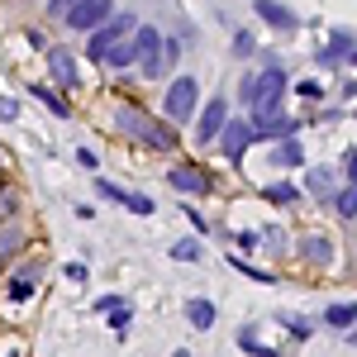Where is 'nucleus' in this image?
Returning <instances> with one entry per match:
<instances>
[{
  "label": "nucleus",
  "mask_w": 357,
  "mask_h": 357,
  "mask_svg": "<svg viewBox=\"0 0 357 357\" xmlns=\"http://www.w3.org/2000/svg\"><path fill=\"white\" fill-rule=\"evenodd\" d=\"M96 191L105 195V200H114V205H124V200H129V191H119L114 181H105V176H96Z\"/></svg>",
  "instance_id": "nucleus-25"
},
{
  "label": "nucleus",
  "mask_w": 357,
  "mask_h": 357,
  "mask_svg": "<svg viewBox=\"0 0 357 357\" xmlns=\"http://www.w3.org/2000/svg\"><path fill=\"white\" fill-rule=\"evenodd\" d=\"M0 167H5V153H0Z\"/></svg>",
  "instance_id": "nucleus-41"
},
{
  "label": "nucleus",
  "mask_w": 357,
  "mask_h": 357,
  "mask_svg": "<svg viewBox=\"0 0 357 357\" xmlns=\"http://www.w3.org/2000/svg\"><path fill=\"white\" fill-rule=\"evenodd\" d=\"M348 343H357V329H353V333H348Z\"/></svg>",
  "instance_id": "nucleus-40"
},
{
  "label": "nucleus",
  "mask_w": 357,
  "mask_h": 357,
  "mask_svg": "<svg viewBox=\"0 0 357 357\" xmlns=\"http://www.w3.org/2000/svg\"><path fill=\"white\" fill-rule=\"evenodd\" d=\"M343 53H353V38H348V33L338 29V33H333V43L324 48V53H319V67H333V62H338Z\"/></svg>",
  "instance_id": "nucleus-15"
},
{
  "label": "nucleus",
  "mask_w": 357,
  "mask_h": 357,
  "mask_svg": "<svg viewBox=\"0 0 357 357\" xmlns=\"http://www.w3.org/2000/svg\"><path fill=\"white\" fill-rule=\"evenodd\" d=\"M343 172H348V181H357V148L343 153Z\"/></svg>",
  "instance_id": "nucleus-31"
},
{
  "label": "nucleus",
  "mask_w": 357,
  "mask_h": 357,
  "mask_svg": "<svg viewBox=\"0 0 357 357\" xmlns=\"http://www.w3.org/2000/svg\"><path fill=\"white\" fill-rule=\"evenodd\" d=\"M305 181H310V191H314V195H329L333 191V172H329V167H310Z\"/></svg>",
  "instance_id": "nucleus-18"
},
{
  "label": "nucleus",
  "mask_w": 357,
  "mask_h": 357,
  "mask_svg": "<svg viewBox=\"0 0 357 357\" xmlns=\"http://www.w3.org/2000/svg\"><path fill=\"white\" fill-rule=\"evenodd\" d=\"M124 210H134V215H153L158 205H153V195H138V191H129V200H124Z\"/></svg>",
  "instance_id": "nucleus-24"
},
{
  "label": "nucleus",
  "mask_w": 357,
  "mask_h": 357,
  "mask_svg": "<svg viewBox=\"0 0 357 357\" xmlns=\"http://www.w3.org/2000/svg\"><path fill=\"white\" fill-rule=\"evenodd\" d=\"M186 220L195 224V234H210V220H205V215H195V210H186Z\"/></svg>",
  "instance_id": "nucleus-35"
},
{
  "label": "nucleus",
  "mask_w": 357,
  "mask_h": 357,
  "mask_svg": "<svg viewBox=\"0 0 357 357\" xmlns=\"http://www.w3.org/2000/svg\"><path fill=\"white\" fill-rule=\"evenodd\" d=\"M224 124H229V105H224L220 96L205 105V114H200V124H195V143H205V148H215V138L224 134Z\"/></svg>",
  "instance_id": "nucleus-9"
},
{
  "label": "nucleus",
  "mask_w": 357,
  "mask_h": 357,
  "mask_svg": "<svg viewBox=\"0 0 357 357\" xmlns=\"http://www.w3.org/2000/svg\"><path fill=\"white\" fill-rule=\"evenodd\" d=\"M195 100H200V86H195V77H176V82L167 86L162 96V124H191L195 114Z\"/></svg>",
  "instance_id": "nucleus-4"
},
{
  "label": "nucleus",
  "mask_w": 357,
  "mask_h": 357,
  "mask_svg": "<svg viewBox=\"0 0 357 357\" xmlns=\"http://www.w3.org/2000/svg\"><path fill=\"white\" fill-rule=\"evenodd\" d=\"M324 324H329V329H353V324H357V301L329 305V310H324Z\"/></svg>",
  "instance_id": "nucleus-14"
},
{
  "label": "nucleus",
  "mask_w": 357,
  "mask_h": 357,
  "mask_svg": "<svg viewBox=\"0 0 357 357\" xmlns=\"http://www.w3.org/2000/svg\"><path fill=\"white\" fill-rule=\"evenodd\" d=\"M215 143H220V153L229 158V162H243L248 143H252V124H248V119H229V124H224V134L215 138Z\"/></svg>",
  "instance_id": "nucleus-8"
},
{
  "label": "nucleus",
  "mask_w": 357,
  "mask_h": 357,
  "mask_svg": "<svg viewBox=\"0 0 357 357\" xmlns=\"http://www.w3.org/2000/svg\"><path fill=\"white\" fill-rule=\"evenodd\" d=\"M238 348H243V353H252V357H276V348L257 343V338H252V329H243V333H238Z\"/></svg>",
  "instance_id": "nucleus-22"
},
{
  "label": "nucleus",
  "mask_w": 357,
  "mask_h": 357,
  "mask_svg": "<svg viewBox=\"0 0 357 357\" xmlns=\"http://www.w3.org/2000/svg\"><path fill=\"white\" fill-rule=\"evenodd\" d=\"M257 243H262V234H252V229L238 234V248H252V252H257Z\"/></svg>",
  "instance_id": "nucleus-33"
},
{
  "label": "nucleus",
  "mask_w": 357,
  "mask_h": 357,
  "mask_svg": "<svg viewBox=\"0 0 357 357\" xmlns=\"http://www.w3.org/2000/svg\"><path fill=\"white\" fill-rule=\"evenodd\" d=\"M129 324H134V310H129V305H119V310H110V329H114V333H124Z\"/></svg>",
  "instance_id": "nucleus-26"
},
{
  "label": "nucleus",
  "mask_w": 357,
  "mask_h": 357,
  "mask_svg": "<svg viewBox=\"0 0 357 357\" xmlns=\"http://www.w3.org/2000/svg\"><path fill=\"white\" fill-rule=\"evenodd\" d=\"M333 210H338L343 220H357V181H348L343 191L333 195Z\"/></svg>",
  "instance_id": "nucleus-17"
},
{
  "label": "nucleus",
  "mask_w": 357,
  "mask_h": 357,
  "mask_svg": "<svg viewBox=\"0 0 357 357\" xmlns=\"http://www.w3.org/2000/svg\"><path fill=\"white\" fill-rule=\"evenodd\" d=\"M114 124L129 138H143L153 153H167V148L176 143V138H172V124H158V119H148V114L134 110V105H119V110H114Z\"/></svg>",
  "instance_id": "nucleus-3"
},
{
  "label": "nucleus",
  "mask_w": 357,
  "mask_h": 357,
  "mask_svg": "<svg viewBox=\"0 0 357 357\" xmlns=\"http://www.w3.org/2000/svg\"><path fill=\"white\" fill-rule=\"evenodd\" d=\"M33 96L48 105V114H57V119H67L72 114V105H62V96H53V91H43V86H33Z\"/></svg>",
  "instance_id": "nucleus-20"
},
{
  "label": "nucleus",
  "mask_w": 357,
  "mask_h": 357,
  "mask_svg": "<svg viewBox=\"0 0 357 357\" xmlns=\"http://www.w3.org/2000/svg\"><path fill=\"white\" fill-rule=\"evenodd\" d=\"M86 57L100 62V67H114V72L134 67V15H110L105 24L91 33Z\"/></svg>",
  "instance_id": "nucleus-1"
},
{
  "label": "nucleus",
  "mask_w": 357,
  "mask_h": 357,
  "mask_svg": "<svg viewBox=\"0 0 357 357\" xmlns=\"http://www.w3.org/2000/svg\"><path fill=\"white\" fill-rule=\"evenodd\" d=\"M301 257L310 267H324V262H333V243L324 234H310V238H301Z\"/></svg>",
  "instance_id": "nucleus-13"
},
{
  "label": "nucleus",
  "mask_w": 357,
  "mask_h": 357,
  "mask_svg": "<svg viewBox=\"0 0 357 357\" xmlns=\"http://www.w3.org/2000/svg\"><path fill=\"white\" fill-rule=\"evenodd\" d=\"M119 305H124V296H100L96 310H105V314H110V310H119Z\"/></svg>",
  "instance_id": "nucleus-34"
},
{
  "label": "nucleus",
  "mask_w": 357,
  "mask_h": 357,
  "mask_svg": "<svg viewBox=\"0 0 357 357\" xmlns=\"http://www.w3.org/2000/svg\"><path fill=\"white\" fill-rule=\"evenodd\" d=\"M134 62L143 67V77H162V29L153 24L134 29Z\"/></svg>",
  "instance_id": "nucleus-5"
},
{
  "label": "nucleus",
  "mask_w": 357,
  "mask_h": 357,
  "mask_svg": "<svg viewBox=\"0 0 357 357\" xmlns=\"http://www.w3.org/2000/svg\"><path fill=\"white\" fill-rule=\"evenodd\" d=\"M262 238H267V243H272V248H281V243H286V234H281V224H272V229H267Z\"/></svg>",
  "instance_id": "nucleus-36"
},
{
  "label": "nucleus",
  "mask_w": 357,
  "mask_h": 357,
  "mask_svg": "<svg viewBox=\"0 0 357 357\" xmlns=\"http://www.w3.org/2000/svg\"><path fill=\"white\" fill-rule=\"evenodd\" d=\"M48 72H53V82L62 86V91H72V86H77V62H72V53H62V48L48 53Z\"/></svg>",
  "instance_id": "nucleus-11"
},
{
  "label": "nucleus",
  "mask_w": 357,
  "mask_h": 357,
  "mask_svg": "<svg viewBox=\"0 0 357 357\" xmlns=\"http://www.w3.org/2000/svg\"><path fill=\"white\" fill-rule=\"evenodd\" d=\"M215 314H220V310H215V301H205V296H191V301H186V319H191V329H215Z\"/></svg>",
  "instance_id": "nucleus-12"
},
{
  "label": "nucleus",
  "mask_w": 357,
  "mask_h": 357,
  "mask_svg": "<svg viewBox=\"0 0 357 357\" xmlns=\"http://www.w3.org/2000/svg\"><path fill=\"white\" fill-rule=\"evenodd\" d=\"M20 238H24L20 229H10V234H0V257H10V252L20 248Z\"/></svg>",
  "instance_id": "nucleus-29"
},
{
  "label": "nucleus",
  "mask_w": 357,
  "mask_h": 357,
  "mask_svg": "<svg viewBox=\"0 0 357 357\" xmlns=\"http://www.w3.org/2000/svg\"><path fill=\"white\" fill-rule=\"evenodd\" d=\"M267 200H276V205H296L301 191H296L291 181H276V186H267Z\"/></svg>",
  "instance_id": "nucleus-21"
},
{
  "label": "nucleus",
  "mask_w": 357,
  "mask_h": 357,
  "mask_svg": "<svg viewBox=\"0 0 357 357\" xmlns=\"http://www.w3.org/2000/svg\"><path fill=\"white\" fill-rule=\"evenodd\" d=\"M281 324L291 329V338H296V343H305V338H310V324H305V319H291V314H281Z\"/></svg>",
  "instance_id": "nucleus-27"
},
{
  "label": "nucleus",
  "mask_w": 357,
  "mask_h": 357,
  "mask_svg": "<svg viewBox=\"0 0 357 357\" xmlns=\"http://www.w3.org/2000/svg\"><path fill=\"white\" fill-rule=\"evenodd\" d=\"M348 62H353V67H357V48H353V53H348Z\"/></svg>",
  "instance_id": "nucleus-39"
},
{
  "label": "nucleus",
  "mask_w": 357,
  "mask_h": 357,
  "mask_svg": "<svg viewBox=\"0 0 357 357\" xmlns=\"http://www.w3.org/2000/svg\"><path fill=\"white\" fill-rule=\"evenodd\" d=\"M62 20H67V29H77V33H96V29L110 20V0H77Z\"/></svg>",
  "instance_id": "nucleus-6"
},
{
  "label": "nucleus",
  "mask_w": 357,
  "mask_h": 357,
  "mask_svg": "<svg viewBox=\"0 0 357 357\" xmlns=\"http://www.w3.org/2000/svg\"><path fill=\"white\" fill-rule=\"evenodd\" d=\"M234 262V272H243V276H252V281H262V286H272L276 276L272 272H262V267H252V262H243V257H229Z\"/></svg>",
  "instance_id": "nucleus-23"
},
{
  "label": "nucleus",
  "mask_w": 357,
  "mask_h": 357,
  "mask_svg": "<svg viewBox=\"0 0 357 357\" xmlns=\"http://www.w3.org/2000/svg\"><path fill=\"white\" fill-rule=\"evenodd\" d=\"M0 119H5V124H15V119H20V105H15L10 96H0Z\"/></svg>",
  "instance_id": "nucleus-30"
},
{
  "label": "nucleus",
  "mask_w": 357,
  "mask_h": 357,
  "mask_svg": "<svg viewBox=\"0 0 357 357\" xmlns=\"http://www.w3.org/2000/svg\"><path fill=\"white\" fill-rule=\"evenodd\" d=\"M29 296H33V286H29L24 276H15L10 281V301H29Z\"/></svg>",
  "instance_id": "nucleus-28"
},
{
  "label": "nucleus",
  "mask_w": 357,
  "mask_h": 357,
  "mask_svg": "<svg viewBox=\"0 0 357 357\" xmlns=\"http://www.w3.org/2000/svg\"><path fill=\"white\" fill-rule=\"evenodd\" d=\"M172 257L176 262H200V238H176L172 243Z\"/></svg>",
  "instance_id": "nucleus-19"
},
{
  "label": "nucleus",
  "mask_w": 357,
  "mask_h": 357,
  "mask_svg": "<svg viewBox=\"0 0 357 357\" xmlns=\"http://www.w3.org/2000/svg\"><path fill=\"white\" fill-rule=\"evenodd\" d=\"M172 357H191V353H186V348H176V353H172Z\"/></svg>",
  "instance_id": "nucleus-38"
},
{
  "label": "nucleus",
  "mask_w": 357,
  "mask_h": 357,
  "mask_svg": "<svg viewBox=\"0 0 357 357\" xmlns=\"http://www.w3.org/2000/svg\"><path fill=\"white\" fill-rule=\"evenodd\" d=\"M301 96H305V100H319V96H324V86H319V82H301Z\"/></svg>",
  "instance_id": "nucleus-32"
},
{
  "label": "nucleus",
  "mask_w": 357,
  "mask_h": 357,
  "mask_svg": "<svg viewBox=\"0 0 357 357\" xmlns=\"http://www.w3.org/2000/svg\"><path fill=\"white\" fill-rule=\"evenodd\" d=\"M272 162H276V167H301V162H305V148L296 143V138H286V143L272 153Z\"/></svg>",
  "instance_id": "nucleus-16"
},
{
  "label": "nucleus",
  "mask_w": 357,
  "mask_h": 357,
  "mask_svg": "<svg viewBox=\"0 0 357 357\" xmlns=\"http://www.w3.org/2000/svg\"><path fill=\"white\" fill-rule=\"evenodd\" d=\"M167 186H172L176 195H205V191H215V181H210L195 162H176L172 172H167Z\"/></svg>",
  "instance_id": "nucleus-7"
},
{
  "label": "nucleus",
  "mask_w": 357,
  "mask_h": 357,
  "mask_svg": "<svg viewBox=\"0 0 357 357\" xmlns=\"http://www.w3.org/2000/svg\"><path fill=\"white\" fill-rule=\"evenodd\" d=\"M252 10L267 20V29H281V33H296V29H301V15H296L286 0H252Z\"/></svg>",
  "instance_id": "nucleus-10"
},
{
  "label": "nucleus",
  "mask_w": 357,
  "mask_h": 357,
  "mask_svg": "<svg viewBox=\"0 0 357 357\" xmlns=\"http://www.w3.org/2000/svg\"><path fill=\"white\" fill-rule=\"evenodd\" d=\"M72 5H77V0H48V10H53V15H67Z\"/></svg>",
  "instance_id": "nucleus-37"
},
{
  "label": "nucleus",
  "mask_w": 357,
  "mask_h": 357,
  "mask_svg": "<svg viewBox=\"0 0 357 357\" xmlns=\"http://www.w3.org/2000/svg\"><path fill=\"white\" fill-rule=\"evenodd\" d=\"M281 91H286V72H281V67L243 72V100H248V114H252V119L281 114Z\"/></svg>",
  "instance_id": "nucleus-2"
}]
</instances>
